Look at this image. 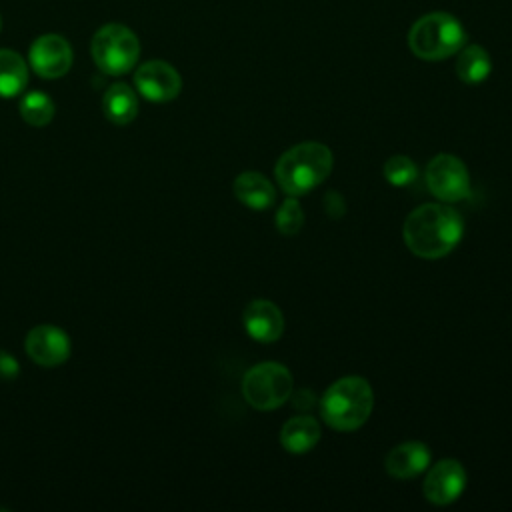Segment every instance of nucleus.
I'll return each mask as SVG.
<instances>
[{
	"instance_id": "10",
	"label": "nucleus",
	"mask_w": 512,
	"mask_h": 512,
	"mask_svg": "<svg viewBox=\"0 0 512 512\" xmlns=\"http://www.w3.org/2000/svg\"><path fill=\"white\" fill-rule=\"evenodd\" d=\"M24 348L32 362L44 368H52L68 360L72 346L64 330L50 324H40L26 334Z\"/></svg>"
},
{
	"instance_id": "8",
	"label": "nucleus",
	"mask_w": 512,
	"mask_h": 512,
	"mask_svg": "<svg viewBox=\"0 0 512 512\" xmlns=\"http://www.w3.org/2000/svg\"><path fill=\"white\" fill-rule=\"evenodd\" d=\"M134 86L150 102H170L182 90L178 70L164 60H148L134 72Z\"/></svg>"
},
{
	"instance_id": "22",
	"label": "nucleus",
	"mask_w": 512,
	"mask_h": 512,
	"mask_svg": "<svg viewBox=\"0 0 512 512\" xmlns=\"http://www.w3.org/2000/svg\"><path fill=\"white\" fill-rule=\"evenodd\" d=\"M18 374V362L16 358L6 352V350H0V378L2 380H10Z\"/></svg>"
},
{
	"instance_id": "20",
	"label": "nucleus",
	"mask_w": 512,
	"mask_h": 512,
	"mask_svg": "<svg viewBox=\"0 0 512 512\" xmlns=\"http://www.w3.org/2000/svg\"><path fill=\"white\" fill-rule=\"evenodd\" d=\"M384 176L392 186H408L416 180L418 168L412 158L398 154V156H392L386 160Z\"/></svg>"
},
{
	"instance_id": "15",
	"label": "nucleus",
	"mask_w": 512,
	"mask_h": 512,
	"mask_svg": "<svg viewBox=\"0 0 512 512\" xmlns=\"http://www.w3.org/2000/svg\"><path fill=\"white\" fill-rule=\"evenodd\" d=\"M102 110H104V116L112 124H116V126L130 124L138 114V96H136L134 88H130L124 82L112 84L104 92Z\"/></svg>"
},
{
	"instance_id": "4",
	"label": "nucleus",
	"mask_w": 512,
	"mask_h": 512,
	"mask_svg": "<svg viewBox=\"0 0 512 512\" xmlns=\"http://www.w3.org/2000/svg\"><path fill=\"white\" fill-rule=\"evenodd\" d=\"M466 44V30L448 12H430L418 18L408 32V46L420 60H444Z\"/></svg>"
},
{
	"instance_id": "23",
	"label": "nucleus",
	"mask_w": 512,
	"mask_h": 512,
	"mask_svg": "<svg viewBox=\"0 0 512 512\" xmlns=\"http://www.w3.org/2000/svg\"><path fill=\"white\" fill-rule=\"evenodd\" d=\"M0 30H2V16H0Z\"/></svg>"
},
{
	"instance_id": "17",
	"label": "nucleus",
	"mask_w": 512,
	"mask_h": 512,
	"mask_svg": "<svg viewBox=\"0 0 512 512\" xmlns=\"http://www.w3.org/2000/svg\"><path fill=\"white\" fill-rule=\"evenodd\" d=\"M456 76L464 84H480L484 82L492 72V60L490 54L478 46V44H464L456 52Z\"/></svg>"
},
{
	"instance_id": "7",
	"label": "nucleus",
	"mask_w": 512,
	"mask_h": 512,
	"mask_svg": "<svg viewBox=\"0 0 512 512\" xmlns=\"http://www.w3.org/2000/svg\"><path fill=\"white\" fill-rule=\"evenodd\" d=\"M428 190L444 202H460L470 196V174L464 162L452 154H438L426 166Z\"/></svg>"
},
{
	"instance_id": "12",
	"label": "nucleus",
	"mask_w": 512,
	"mask_h": 512,
	"mask_svg": "<svg viewBox=\"0 0 512 512\" xmlns=\"http://www.w3.org/2000/svg\"><path fill=\"white\" fill-rule=\"evenodd\" d=\"M244 328L258 342H274L284 332V316L270 300H254L244 310Z\"/></svg>"
},
{
	"instance_id": "19",
	"label": "nucleus",
	"mask_w": 512,
	"mask_h": 512,
	"mask_svg": "<svg viewBox=\"0 0 512 512\" xmlns=\"http://www.w3.org/2000/svg\"><path fill=\"white\" fill-rule=\"evenodd\" d=\"M18 110H20V116L26 124L42 128V126L52 122L56 108H54V102L48 94H44L40 90H32V92H26L20 98Z\"/></svg>"
},
{
	"instance_id": "3",
	"label": "nucleus",
	"mask_w": 512,
	"mask_h": 512,
	"mask_svg": "<svg viewBox=\"0 0 512 512\" xmlns=\"http://www.w3.org/2000/svg\"><path fill=\"white\" fill-rule=\"evenodd\" d=\"M374 408V394L368 380L346 376L336 380L322 396L320 412L324 422L340 432L360 428Z\"/></svg>"
},
{
	"instance_id": "11",
	"label": "nucleus",
	"mask_w": 512,
	"mask_h": 512,
	"mask_svg": "<svg viewBox=\"0 0 512 512\" xmlns=\"http://www.w3.org/2000/svg\"><path fill=\"white\" fill-rule=\"evenodd\" d=\"M466 486V472L458 460L446 458L434 464L424 478V496L438 506L454 502Z\"/></svg>"
},
{
	"instance_id": "14",
	"label": "nucleus",
	"mask_w": 512,
	"mask_h": 512,
	"mask_svg": "<svg viewBox=\"0 0 512 512\" xmlns=\"http://www.w3.org/2000/svg\"><path fill=\"white\" fill-rule=\"evenodd\" d=\"M236 198L252 210H268L276 202V190L260 172H242L234 180Z\"/></svg>"
},
{
	"instance_id": "1",
	"label": "nucleus",
	"mask_w": 512,
	"mask_h": 512,
	"mask_svg": "<svg viewBox=\"0 0 512 512\" xmlns=\"http://www.w3.org/2000/svg\"><path fill=\"white\" fill-rule=\"evenodd\" d=\"M464 234L462 216L444 204H422L414 208L402 228L404 244L420 258L436 260L456 248Z\"/></svg>"
},
{
	"instance_id": "9",
	"label": "nucleus",
	"mask_w": 512,
	"mask_h": 512,
	"mask_svg": "<svg viewBox=\"0 0 512 512\" xmlns=\"http://www.w3.org/2000/svg\"><path fill=\"white\" fill-rule=\"evenodd\" d=\"M28 64L40 78H60L72 66V48L58 34H42L30 44Z\"/></svg>"
},
{
	"instance_id": "18",
	"label": "nucleus",
	"mask_w": 512,
	"mask_h": 512,
	"mask_svg": "<svg viewBox=\"0 0 512 512\" xmlns=\"http://www.w3.org/2000/svg\"><path fill=\"white\" fill-rule=\"evenodd\" d=\"M28 84L26 60L8 48H0V98H14Z\"/></svg>"
},
{
	"instance_id": "5",
	"label": "nucleus",
	"mask_w": 512,
	"mask_h": 512,
	"mask_svg": "<svg viewBox=\"0 0 512 512\" xmlns=\"http://www.w3.org/2000/svg\"><path fill=\"white\" fill-rule=\"evenodd\" d=\"M94 64L110 76H122L134 68L140 56L138 36L124 24L112 22L96 30L90 44Z\"/></svg>"
},
{
	"instance_id": "2",
	"label": "nucleus",
	"mask_w": 512,
	"mask_h": 512,
	"mask_svg": "<svg viewBox=\"0 0 512 512\" xmlns=\"http://www.w3.org/2000/svg\"><path fill=\"white\" fill-rule=\"evenodd\" d=\"M332 170V152L320 142H302L286 150L274 168L276 182L290 196H300L326 180Z\"/></svg>"
},
{
	"instance_id": "16",
	"label": "nucleus",
	"mask_w": 512,
	"mask_h": 512,
	"mask_svg": "<svg viewBox=\"0 0 512 512\" xmlns=\"http://www.w3.org/2000/svg\"><path fill=\"white\" fill-rule=\"evenodd\" d=\"M320 440V426L312 416L290 418L280 432L282 446L292 454H304L312 450Z\"/></svg>"
},
{
	"instance_id": "6",
	"label": "nucleus",
	"mask_w": 512,
	"mask_h": 512,
	"mask_svg": "<svg viewBox=\"0 0 512 512\" xmlns=\"http://www.w3.org/2000/svg\"><path fill=\"white\" fill-rule=\"evenodd\" d=\"M292 374L284 364L262 362L252 366L242 380V394L256 410H274L292 394Z\"/></svg>"
},
{
	"instance_id": "21",
	"label": "nucleus",
	"mask_w": 512,
	"mask_h": 512,
	"mask_svg": "<svg viewBox=\"0 0 512 512\" xmlns=\"http://www.w3.org/2000/svg\"><path fill=\"white\" fill-rule=\"evenodd\" d=\"M304 224V212L294 198H286L276 212V228L284 236H294Z\"/></svg>"
},
{
	"instance_id": "13",
	"label": "nucleus",
	"mask_w": 512,
	"mask_h": 512,
	"mask_svg": "<svg viewBox=\"0 0 512 512\" xmlns=\"http://www.w3.org/2000/svg\"><path fill=\"white\" fill-rule=\"evenodd\" d=\"M386 472L398 480L422 474L430 466V450L422 442H402L386 456Z\"/></svg>"
}]
</instances>
